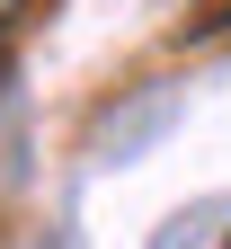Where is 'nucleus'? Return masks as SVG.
Here are the masks:
<instances>
[{"mask_svg": "<svg viewBox=\"0 0 231 249\" xmlns=\"http://www.w3.org/2000/svg\"><path fill=\"white\" fill-rule=\"evenodd\" d=\"M18 18H27V0H0V80H9V45H18Z\"/></svg>", "mask_w": 231, "mask_h": 249, "instance_id": "f257e3e1", "label": "nucleus"}]
</instances>
